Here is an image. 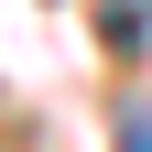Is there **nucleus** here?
<instances>
[{"instance_id": "f257e3e1", "label": "nucleus", "mask_w": 152, "mask_h": 152, "mask_svg": "<svg viewBox=\"0 0 152 152\" xmlns=\"http://www.w3.org/2000/svg\"><path fill=\"white\" fill-rule=\"evenodd\" d=\"M152 44V0H109V54H141Z\"/></svg>"}, {"instance_id": "f03ea898", "label": "nucleus", "mask_w": 152, "mask_h": 152, "mask_svg": "<svg viewBox=\"0 0 152 152\" xmlns=\"http://www.w3.org/2000/svg\"><path fill=\"white\" fill-rule=\"evenodd\" d=\"M120 152H152V109H141V120H130V130H120Z\"/></svg>"}]
</instances>
